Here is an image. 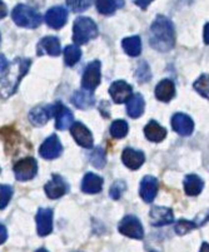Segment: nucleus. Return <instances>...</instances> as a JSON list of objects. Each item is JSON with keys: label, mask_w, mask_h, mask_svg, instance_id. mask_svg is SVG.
Returning a JSON list of instances; mask_svg holds the SVG:
<instances>
[{"label": "nucleus", "mask_w": 209, "mask_h": 252, "mask_svg": "<svg viewBox=\"0 0 209 252\" xmlns=\"http://www.w3.org/2000/svg\"><path fill=\"white\" fill-rule=\"evenodd\" d=\"M174 42L176 33L173 23L164 15H158L150 25L149 43L151 48L158 52H169L174 47Z\"/></svg>", "instance_id": "nucleus-1"}, {"label": "nucleus", "mask_w": 209, "mask_h": 252, "mask_svg": "<svg viewBox=\"0 0 209 252\" xmlns=\"http://www.w3.org/2000/svg\"><path fill=\"white\" fill-rule=\"evenodd\" d=\"M30 59H15L8 68L1 73V97L8 98L17 91L19 82L30 67Z\"/></svg>", "instance_id": "nucleus-2"}, {"label": "nucleus", "mask_w": 209, "mask_h": 252, "mask_svg": "<svg viewBox=\"0 0 209 252\" xmlns=\"http://www.w3.org/2000/svg\"><path fill=\"white\" fill-rule=\"evenodd\" d=\"M98 36V27L95 23L87 17L77 18L73 25V40L77 45L87 43Z\"/></svg>", "instance_id": "nucleus-3"}, {"label": "nucleus", "mask_w": 209, "mask_h": 252, "mask_svg": "<svg viewBox=\"0 0 209 252\" xmlns=\"http://www.w3.org/2000/svg\"><path fill=\"white\" fill-rule=\"evenodd\" d=\"M14 23L19 27L28 29H35L41 24V15L35 9L28 5H17L11 11Z\"/></svg>", "instance_id": "nucleus-4"}, {"label": "nucleus", "mask_w": 209, "mask_h": 252, "mask_svg": "<svg viewBox=\"0 0 209 252\" xmlns=\"http://www.w3.org/2000/svg\"><path fill=\"white\" fill-rule=\"evenodd\" d=\"M100 69H102V64L99 61H94L90 64H88L82 79V87L86 91L93 92L96 87L99 86L100 79H102Z\"/></svg>", "instance_id": "nucleus-5"}, {"label": "nucleus", "mask_w": 209, "mask_h": 252, "mask_svg": "<svg viewBox=\"0 0 209 252\" xmlns=\"http://www.w3.org/2000/svg\"><path fill=\"white\" fill-rule=\"evenodd\" d=\"M119 232L130 238L142 240L144 237V228L141 221L135 216H125L119 223Z\"/></svg>", "instance_id": "nucleus-6"}, {"label": "nucleus", "mask_w": 209, "mask_h": 252, "mask_svg": "<svg viewBox=\"0 0 209 252\" xmlns=\"http://www.w3.org/2000/svg\"><path fill=\"white\" fill-rule=\"evenodd\" d=\"M38 164L34 158H25L14 166V175L19 181H29L35 177Z\"/></svg>", "instance_id": "nucleus-7"}, {"label": "nucleus", "mask_w": 209, "mask_h": 252, "mask_svg": "<svg viewBox=\"0 0 209 252\" xmlns=\"http://www.w3.org/2000/svg\"><path fill=\"white\" fill-rule=\"evenodd\" d=\"M109 94L114 102L120 104V103L128 102L133 97V88L127 82L116 81L110 86Z\"/></svg>", "instance_id": "nucleus-8"}, {"label": "nucleus", "mask_w": 209, "mask_h": 252, "mask_svg": "<svg viewBox=\"0 0 209 252\" xmlns=\"http://www.w3.org/2000/svg\"><path fill=\"white\" fill-rule=\"evenodd\" d=\"M70 133H72L73 138L75 139L79 146L84 148H91L93 147V134L90 130L80 122H74V125L70 127Z\"/></svg>", "instance_id": "nucleus-9"}, {"label": "nucleus", "mask_w": 209, "mask_h": 252, "mask_svg": "<svg viewBox=\"0 0 209 252\" xmlns=\"http://www.w3.org/2000/svg\"><path fill=\"white\" fill-rule=\"evenodd\" d=\"M61 152H63V146H61L60 141H59V138L55 134L45 139L44 143L40 146V150H39L40 156L45 158V159L58 158L61 155Z\"/></svg>", "instance_id": "nucleus-10"}, {"label": "nucleus", "mask_w": 209, "mask_h": 252, "mask_svg": "<svg viewBox=\"0 0 209 252\" xmlns=\"http://www.w3.org/2000/svg\"><path fill=\"white\" fill-rule=\"evenodd\" d=\"M172 127H173L174 132L180 136H190L194 129V122L187 114L176 113L172 118Z\"/></svg>", "instance_id": "nucleus-11"}, {"label": "nucleus", "mask_w": 209, "mask_h": 252, "mask_svg": "<svg viewBox=\"0 0 209 252\" xmlns=\"http://www.w3.org/2000/svg\"><path fill=\"white\" fill-rule=\"evenodd\" d=\"M68 20V11L63 6H54L48 10L45 15V22L53 29H60L66 24Z\"/></svg>", "instance_id": "nucleus-12"}, {"label": "nucleus", "mask_w": 209, "mask_h": 252, "mask_svg": "<svg viewBox=\"0 0 209 252\" xmlns=\"http://www.w3.org/2000/svg\"><path fill=\"white\" fill-rule=\"evenodd\" d=\"M44 189L45 193H47V196L49 198L57 200V198H60L61 196H64L66 193V191H68V185H66L63 177H60L58 175H54L52 177V180L45 185Z\"/></svg>", "instance_id": "nucleus-13"}, {"label": "nucleus", "mask_w": 209, "mask_h": 252, "mask_svg": "<svg viewBox=\"0 0 209 252\" xmlns=\"http://www.w3.org/2000/svg\"><path fill=\"white\" fill-rule=\"evenodd\" d=\"M36 228L39 236H48L53 230V211L50 208H40L36 214Z\"/></svg>", "instance_id": "nucleus-14"}, {"label": "nucleus", "mask_w": 209, "mask_h": 252, "mask_svg": "<svg viewBox=\"0 0 209 252\" xmlns=\"http://www.w3.org/2000/svg\"><path fill=\"white\" fill-rule=\"evenodd\" d=\"M54 116H55V127L58 128V129L64 130L66 128L72 127L74 125L73 122V113L66 108L65 105L60 104V103H57L54 105Z\"/></svg>", "instance_id": "nucleus-15"}, {"label": "nucleus", "mask_w": 209, "mask_h": 252, "mask_svg": "<svg viewBox=\"0 0 209 252\" xmlns=\"http://www.w3.org/2000/svg\"><path fill=\"white\" fill-rule=\"evenodd\" d=\"M149 216H150L153 226H167L174 221L173 212L171 208L159 207V206L151 208Z\"/></svg>", "instance_id": "nucleus-16"}, {"label": "nucleus", "mask_w": 209, "mask_h": 252, "mask_svg": "<svg viewBox=\"0 0 209 252\" xmlns=\"http://www.w3.org/2000/svg\"><path fill=\"white\" fill-rule=\"evenodd\" d=\"M158 192V181L155 177L151 176H146L141 182V189L139 193L141 197L143 198L144 202L150 203L151 201L154 200Z\"/></svg>", "instance_id": "nucleus-17"}, {"label": "nucleus", "mask_w": 209, "mask_h": 252, "mask_svg": "<svg viewBox=\"0 0 209 252\" xmlns=\"http://www.w3.org/2000/svg\"><path fill=\"white\" fill-rule=\"evenodd\" d=\"M61 53L60 43L59 39L55 36H45L39 42L38 44V54L43 56V54H48L52 57H58Z\"/></svg>", "instance_id": "nucleus-18"}, {"label": "nucleus", "mask_w": 209, "mask_h": 252, "mask_svg": "<svg viewBox=\"0 0 209 252\" xmlns=\"http://www.w3.org/2000/svg\"><path fill=\"white\" fill-rule=\"evenodd\" d=\"M121 161L128 168L130 169H138L142 167V164L146 161L144 153L141 151L133 150V148H125L121 155Z\"/></svg>", "instance_id": "nucleus-19"}, {"label": "nucleus", "mask_w": 209, "mask_h": 252, "mask_svg": "<svg viewBox=\"0 0 209 252\" xmlns=\"http://www.w3.org/2000/svg\"><path fill=\"white\" fill-rule=\"evenodd\" d=\"M54 116V105L53 107H35L29 113V119L36 127L47 125L49 118Z\"/></svg>", "instance_id": "nucleus-20"}, {"label": "nucleus", "mask_w": 209, "mask_h": 252, "mask_svg": "<svg viewBox=\"0 0 209 252\" xmlns=\"http://www.w3.org/2000/svg\"><path fill=\"white\" fill-rule=\"evenodd\" d=\"M176 95V86L171 79H164L155 88V97L160 102H169Z\"/></svg>", "instance_id": "nucleus-21"}, {"label": "nucleus", "mask_w": 209, "mask_h": 252, "mask_svg": "<svg viewBox=\"0 0 209 252\" xmlns=\"http://www.w3.org/2000/svg\"><path fill=\"white\" fill-rule=\"evenodd\" d=\"M103 189V180L94 173H87L83 178L82 191L86 193H99Z\"/></svg>", "instance_id": "nucleus-22"}, {"label": "nucleus", "mask_w": 209, "mask_h": 252, "mask_svg": "<svg viewBox=\"0 0 209 252\" xmlns=\"http://www.w3.org/2000/svg\"><path fill=\"white\" fill-rule=\"evenodd\" d=\"M144 134H146L147 139L158 143V142H162L163 139L165 138V136H167V130H165V128L162 127L159 123L155 122V121H150V122L146 126V128H144Z\"/></svg>", "instance_id": "nucleus-23"}, {"label": "nucleus", "mask_w": 209, "mask_h": 252, "mask_svg": "<svg viewBox=\"0 0 209 252\" xmlns=\"http://www.w3.org/2000/svg\"><path fill=\"white\" fill-rule=\"evenodd\" d=\"M73 104L79 109H88L93 107L94 102V95L90 91H77L72 97Z\"/></svg>", "instance_id": "nucleus-24"}, {"label": "nucleus", "mask_w": 209, "mask_h": 252, "mask_svg": "<svg viewBox=\"0 0 209 252\" xmlns=\"http://www.w3.org/2000/svg\"><path fill=\"white\" fill-rule=\"evenodd\" d=\"M204 182L197 175H188L184 178V191L188 196H197L202 192Z\"/></svg>", "instance_id": "nucleus-25"}, {"label": "nucleus", "mask_w": 209, "mask_h": 252, "mask_svg": "<svg viewBox=\"0 0 209 252\" xmlns=\"http://www.w3.org/2000/svg\"><path fill=\"white\" fill-rule=\"evenodd\" d=\"M144 103L143 97L141 94H134L127 102V112L130 118H138L141 117L144 112Z\"/></svg>", "instance_id": "nucleus-26"}, {"label": "nucleus", "mask_w": 209, "mask_h": 252, "mask_svg": "<svg viewBox=\"0 0 209 252\" xmlns=\"http://www.w3.org/2000/svg\"><path fill=\"white\" fill-rule=\"evenodd\" d=\"M121 47H123L124 52L127 53L130 57H138L142 52V42L141 38L137 35L129 36V38L123 39L121 42Z\"/></svg>", "instance_id": "nucleus-27"}, {"label": "nucleus", "mask_w": 209, "mask_h": 252, "mask_svg": "<svg viewBox=\"0 0 209 252\" xmlns=\"http://www.w3.org/2000/svg\"><path fill=\"white\" fill-rule=\"evenodd\" d=\"M123 5L124 0H96V9L104 15H113L117 9Z\"/></svg>", "instance_id": "nucleus-28"}, {"label": "nucleus", "mask_w": 209, "mask_h": 252, "mask_svg": "<svg viewBox=\"0 0 209 252\" xmlns=\"http://www.w3.org/2000/svg\"><path fill=\"white\" fill-rule=\"evenodd\" d=\"M80 57H82V52H80L79 47L77 44L68 45L64 49V62L68 67H73L79 62Z\"/></svg>", "instance_id": "nucleus-29"}, {"label": "nucleus", "mask_w": 209, "mask_h": 252, "mask_svg": "<svg viewBox=\"0 0 209 252\" xmlns=\"http://www.w3.org/2000/svg\"><path fill=\"white\" fill-rule=\"evenodd\" d=\"M128 133V123L123 119H117L110 126V136L113 138H124Z\"/></svg>", "instance_id": "nucleus-30"}, {"label": "nucleus", "mask_w": 209, "mask_h": 252, "mask_svg": "<svg viewBox=\"0 0 209 252\" xmlns=\"http://www.w3.org/2000/svg\"><path fill=\"white\" fill-rule=\"evenodd\" d=\"M194 89L198 92L202 97L209 99V74H202L201 77L194 82Z\"/></svg>", "instance_id": "nucleus-31"}, {"label": "nucleus", "mask_w": 209, "mask_h": 252, "mask_svg": "<svg viewBox=\"0 0 209 252\" xmlns=\"http://www.w3.org/2000/svg\"><path fill=\"white\" fill-rule=\"evenodd\" d=\"M94 0H66V5L73 13H82L89 9Z\"/></svg>", "instance_id": "nucleus-32"}, {"label": "nucleus", "mask_w": 209, "mask_h": 252, "mask_svg": "<svg viewBox=\"0 0 209 252\" xmlns=\"http://www.w3.org/2000/svg\"><path fill=\"white\" fill-rule=\"evenodd\" d=\"M90 163L93 164L95 168H103L107 163V158H105V153L103 148L96 147L95 150L91 152L90 155Z\"/></svg>", "instance_id": "nucleus-33"}, {"label": "nucleus", "mask_w": 209, "mask_h": 252, "mask_svg": "<svg viewBox=\"0 0 209 252\" xmlns=\"http://www.w3.org/2000/svg\"><path fill=\"white\" fill-rule=\"evenodd\" d=\"M197 226H198V224H197L196 222L187 221V220H180V221L177 222L176 224V232L178 233V235H185V233L194 230Z\"/></svg>", "instance_id": "nucleus-34"}, {"label": "nucleus", "mask_w": 209, "mask_h": 252, "mask_svg": "<svg viewBox=\"0 0 209 252\" xmlns=\"http://www.w3.org/2000/svg\"><path fill=\"white\" fill-rule=\"evenodd\" d=\"M125 189V183L123 181H117L113 186H112V189H110V197L114 198V200H118L119 197L121 196L123 191Z\"/></svg>", "instance_id": "nucleus-35"}, {"label": "nucleus", "mask_w": 209, "mask_h": 252, "mask_svg": "<svg viewBox=\"0 0 209 252\" xmlns=\"http://www.w3.org/2000/svg\"><path fill=\"white\" fill-rule=\"evenodd\" d=\"M1 202H0V207L5 208L6 205L10 201L11 196H13V189L9 186H1Z\"/></svg>", "instance_id": "nucleus-36"}, {"label": "nucleus", "mask_w": 209, "mask_h": 252, "mask_svg": "<svg viewBox=\"0 0 209 252\" xmlns=\"http://www.w3.org/2000/svg\"><path fill=\"white\" fill-rule=\"evenodd\" d=\"M153 1H154V0H134V3L137 4L139 8L143 9V10H146V9L149 6V4L153 3Z\"/></svg>", "instance_id": "nucleus-37"}, {"label": "nucleus", "mask_w": 209, "mask_h": 252, "mask_svg": "<svg viewBox=\"0 0 209 252\" xmlns=\"http://www.w3.org/2000/svg\"><path fill=\"white\" fill-rule=\"evenodd\" d=\"M204 43L206 44H209V23L208 24H206V27H204Z\"/></svg>", "instance_id": "nucleus-38"}, {"label": "nucleus", "mask_w": 209, "mask_h": 252, "mask_svg": "<svg viewBox=\"0 0 209 252\" xmlns=\"http://www.w3.org/2000/svg\"><path fill=\"white\" fill-rule=\"evenodd\" d=\"M0 237H1V244L6 241V228L5 226H1L0 227Z\"/></svg>", "instance_id": "nucleus-39"}, {"label": "nucleus", "mask_w": 209, "mask_h": 252, "mask_svg": "<svg viewBox=\"0 0 209 252\" xmlns=\"http://www.w3.org/2000/svg\"><path fill=\"white\" fill-rule=\"evenodd\" d=\"M199 252H209V244L203 242V244H202V247H201V251Z\"/></svg>", "instance_id": "nucleus-40"}, {"label": "nucleus", "mask_w": 209, "mask_h": 252, "mask_svg": "<svg viewBox=\"0 0 209 252\" xmlns=\"http://www.w3.org/2000/svg\"><path fill=\"white\" fill-rule=\"evenodd\" d=\"M1 6H3V13H1V17H5L6 15V9H5V4L4 3H1Z\"/></svg>", "instance_id": "nucleus-41"}, {"label": "nucleus", "mask_w": 209, "mask_h": 252, "mask_svg": "<svg viewBox=\"0 0 209 252\" xmlns=\"http://www.w3.org/2000/svg\"><path fill=\"white\" fill-rule=\"evenodd\" d=\"M36 252H48V251H47V250H44V249H39Z\"/></svg>", "instance_id": "nucleus-42"}, {"label": "nucleus", "mask_w": 209, "mask_h": 252, "mask_svg": "<svg viewBox=\"0 0 209 252\" xmlns=\"http://www.w3.org/2000/svg\"><path fill=\"white\" fill-rule=\"evenodd\" d=\"M150 252H157V251H150Z\"/></svg>", "instance_id": "nucleus-43"}]
</instances>
